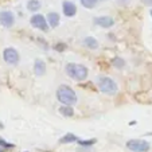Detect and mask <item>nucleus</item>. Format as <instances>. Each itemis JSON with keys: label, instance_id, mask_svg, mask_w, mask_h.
Returning <instances> with one entry per match:
<instances>
[{"label": "nucleus", "instance_id": "nucleus-21", "mask_svg": "<svg viewBox=\"0 0 152 152\" xmlns=\"http://www.w3.org/2000/svg\"><path fill=\"white\" fill-rule=\"evenodd\" d=\"M144 4H147V6H152V0H143Z\"/></svg>", "mask_w": 152, "mask_h": 152}, {"label": "nucleus", "instance_id": "nucleus-5", "mask_svg": "<svg viewBox=\"0 0 152 152\" xmlns=\"http://www.w3.org/2000/svg\"><path fill=\"white\" fill-rule=\"evenodd\" d=\"M30 23H31L32 27H35V28L40 30V31H45L46 32L47 30H49V22H47V18H45L43 15L40 14H35L31 16V19H30Z\"/></svg>", "mask_w": 152, "mask_h": 152}, {"label": "nucleus", "instance_id": "nucleus-1", "mask_svg": "<svg viewBox=\"0 0 152 152\" xmlns=\"http://www.w3.org/2000/svg\"><path fill=\"white\" fill-rule=\"evenodd\" d=\"M57 98L62 105H74L77 104L78 97L75 92L67 85H61L57 89Z\"/></svg>", "mask_w": 152, "mask_h": 152}, {"label": "nucleus", "instance_id": "nucleus-16", "mask_svg": "<svg viewBox=\"0 0 152 152\" xmlns=\"http://www.w3.org/2000/svg\"><path fill=\"white\" fill-rule=\"evenodd\" d=\"M80 1H81V6L82 7H85V8H88V10H92L97 6L100 0H80Z\"/></svg>", "mask_w": 152, "mask_h": 152}, {"label": "nucleus", "instance_id": "nucleus-6", "mask_svg": "<svg viewBox=\"0 0 152 152\" xmlns=\"http://www.w3.org/2000/svg\"><path fill=\"white\" fill-rule=\"evenodd\" d=\"M19 53L14 49V47H7L3 51V59L6 61L8 65H18L19 63Z\"/></svg>", "mask_w": 152, "mask_h": 152}, {"label": "nucleus", "instance_id": "nucleus-11", "mask_svg": "<svg viewBox=\"0 0 152 152\" xmlns=\"http://www.w3.org/2000/svg\"><path fill=\"white\" fill-rule=\"evenodd\" d=\"M47 22H49V26L51 28H57L59 26V15L57 12H50L47 15Z\"/></svg>", "mask_w": 152, "mask_h": 152}, {"label": "nucleus", "instance_id": "nucleus-15", "mask_svg": "<svg viewBox=\"0 0 152 152\" xmlns=\"http://www.w3.org/2000/svg\"><path fill=\"white\" fill-rule=\"evenodd\" d=\"M40 8V1L39 0H28L27 1V10L31 12H37Z\"/></svg>", "mask_w": 152, "mask_h": 152}, {"label": "nucleus", "instance_id": "nucleus-20", "mask_svg": "<svg viewBox=\"0 0 152 152\" xmlns=\"http://www.w3.org/2000/svg\"><path fill=\"white\" fill-rule=\"evenodd\" d=\"M54 50H57V51H65V50H66V45H65V43H57V45H55L54 46Z\"/></svg>", "mask_w": 152, "mask_h": 152}, {"label": "nucleus", "instance_id": "nucleus-14", "mask_svg": "<svg viewBox=\"0 0 152 152\" xmlns=\"http://www.w3.org/2000/svg\"><path fill=\"white\" fill-rule=\"evenodd\" d=\"M80 139L77 137L75 135H73V133H66L65 136H62V137L59 139V143L61 144H69V143H75V141H78Z\"/></svg>", "mask_w": 152, "mask_h": 152}, {"label": "nucleus", "instance_id": "nucleus-9", "mask_svg": "<svg viewBox=\"0 0 152 152\" xmlns=\"http://www.w3.org/2000/svg\"><path fill=\"white\" fill-rule=\"evenodd\" d=\"M62 12L65 16L73 18L77 14V6H75L73 1H70V0H65L62 3Z\"/></svg>", "mask_w": 152, "mask_h": 152}, {"label": "nucleus", "instance_id": "nucleus-10", "mask_svg": "<svg viewBox=\"0 0 152 152\" xmlns=\"http://www.w3.org/2000/svg\"><path fill=\"white\" fill-rule=\"evenodd\" d=\"M34 73L37 77H42L46 73V63L42 59H37L34 63Z\"/></svg>", "mask_w": 152, "mask_h": 152}, {"label": "nucleus", "instance_id": "nucleus-8", "mask_svg": "<svg viewBox=\"0 0 152 152\" xmlns=\"http://www.w3.org/2000/svg\"><path fill=\"white\" fill-rule=\"evenodd\" d=\"M93 22L96 26H100L102 28H110L115 26V19L112 16H96Z\"/></svg>", "mask_w": 152, "mask_h": 152}, {"label": "nucleus", "instance_id": "nucleus-3", "mask_svg": "<svg viewBox=\"0 0 152 152\" xmlns=\"http://www.w3.org/2000/svg\"><path fill=\"white\" fill-rule=\"evenodd\" d=\"M66 74L69 75L72 80L74 81H85L89 75V70L86 69V66L81 65V63H67L66 65Z\"/></svg>", "mask_w": 152, "mask_h": 152}, {"label": "nucleus", "instance_id": "nucleus-23", "mask_svg": "<svg viewBox=\"0 0 152 152\" xmlns=\"http://www.w3.org/2000/svg\"><path fill=\"white\" fill-rule=\"evenodd\" d=\"M151 18H152V10H151Z\"/></svg>", "mask_w": 152, "mask_h": 152}, {"label": "nucleus", "instance_id": "nucleus-19", "mask_svg": "<svg viewBox=\"0 0 152 152\" xmlns=\"http://www.w3.org/2000/svg\"><path fill=\"white\" fill-rule=\"evenodd\" d=\"M0 147H3L4 149H10V148H14V144L12 143H8V141H6L3 137H0Z\"/></svg>", "mask_w": 152, "mask_h": 152}, {"label": "nucleus", "instance_id": "nucleus-2", "mask_svg": "<svg viewBox=\"0 0 152 152\" xmlns=\"http://www.w3.org/2000/svg\"><path fill=\"white\" fill-rule=\"evenodd\" d=\"M96 85H97V88L104 94H108V96L116 94L118 90V86L116 83V81L112 80L110 77H106V75H98L96 78Z\"/></svg>", "mask_w": 152, "mask_h": 152}, {"label": "nucleus", "instance_id": "nucleus-22", "mask_svg": "<svg viewBox=\"0 0 152 152\" xmlns=\"http://www.w3.org/2000/svg\"><path fill=\"white\" fill-rule=\"evenodd\" d=\"M0 152H6V149H4L3 147H0Z\"/></svg>", "mask_w": 152, "mask_h": 152}, {"label": "nucleus", "instance_id": "nucleus-4", "mask_svg": "<svg viewBox=\"0 0 152 152\" xmlns=\"http://www.w3.org/2000/svg\"><path fill=\"white\" fill-rule=\"evenodd\" d=\"M126 148L131 149L132 152H147V151H149L151 145H149V143L145 140L132 139V140L126 141Z\"/></svg>", "mask_w": 152, "mask_h": 152}, {"label": "nucleus", "instance_id": "nucleus-12", "mask_svg": "<svg viewBox=\"0 0 152 152\" xmlns=\"http://www.w3.org/2000/svg\"><path fill=\"white\" fill-rule=\"evenodd\" d=\"M83 46L90 50H96L98 47V42H97V39L93 37H86L85 39H83Z\"/></svg>", "mask_w": 152, "mask_h": 152}, {"label": "nucleus", "instance_id": "nucleus-13", "mask_svg": "<svg viewBox=\"0 0 152 152\" xmlns=\"http://www.w3.org/2000/svg\"><path fill=\"white\" fill-rule=\"evenodd\" d=\"M59 113L65 117H73L74 116V109L72 108V105H62L59 108Z\"/></svg>", "mask_w": 152, "mask_h": 152}, {"label": "nucleus", "instance_id": "nucleus-7", "mask_svg": "<svg viewBox=\"0 0 152 152\" xmlns=\"http://www.w3.org/2000/svg\"><path fill=\"white\" fill-rule=\"evenodd\" d=\"M0 24H1L3 27H7V28L12 27L15 24L14 14L10 12V11H1L0 12Z\"/></svg>", "mask_w": 152, "mask_h": 152}, {"label": "nucleus", "instance_id": "nucleus-18", "mask_svg": "<svg viewBox=\"0 0 152 152\" xmlns=\"http://www.w3.org/2000/svg\"><path fill=\"white\" fill-rule=\"evenodd\" d=\"M96 141H97L96 139H90V140H81V139H80V140H78L77 143L80 144L81 147H90V145H93V144H94Z\"/></svg>", "mask_w": 152, "mask_h": 152}, {"label": "nucleus", "instance_id": "nucleus-17", "mask_svg": "<svg viewBox=\"0 0 152 152\" xmlns=\"http://www.w3.org/2000/svg\"><path fill=\"white\" fill-rule=\"evenodd\" d=\"M112 65H113V67H116V69H124V66H125V61L120 57H116V58H113Z\"/></svg>", "mask_w": 152, "mask_h": 152}]
</instances>
